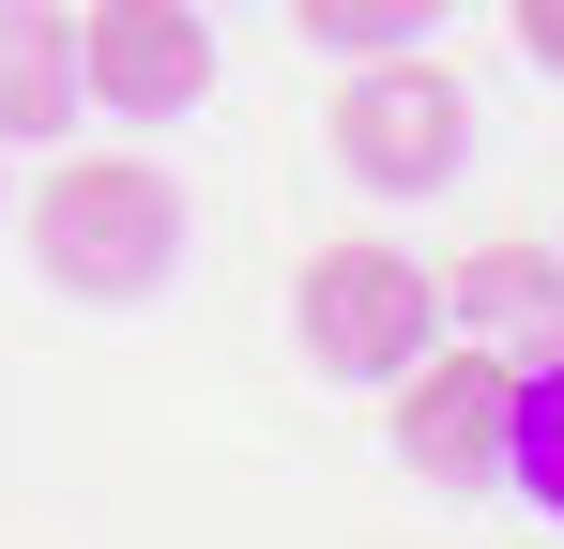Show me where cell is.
Returning a JSON list of instances; mask_svg holds the SVG:
<instances>
[{
    "instance_id": "cell-1",
    "label": "cell",
    "mask_w": 564,
    "mask_h": 549,
    "mask_svg": "<svg viewBox=\"0 0 564 549\" xmlns=\"http://www.w3.org/2000/svg\"><path fill=\"white\" fill-rule=\"evenodd\" d=\"M31 274L77 305H153L184 274V183L153 153H62L31 183Z\"/></svg>"
},
{
    "instance_id": "cell-2",
    "label": "cell",
    "mask_w": 564,
    "mask_h": 549,
    "mask_svg": "<svg viewBox=\"0 0 564 549\" xmlns=\"http://www.w3.org/2000/svg\"><path fill=\"white\" fill-rule=\"evenodd\" d=\"M321 138H336V169L367 183V198H427V183H458V153H473V92H458V62H427V46H367Z\"/></svg>"
},
{
    "instance_id": "cell-3",
    "label": "cell",
    "mask_w": 564,
    "mask_h": 549,
    "mask_svg": "<svg viewBox=\"0 0 564 549\" xmlns=\"http://www.w3.org/2000/svg\"><path fill=\"white\" fill-rule=\"evenodd\" d=\"M290 305H305V352L336 366V381H397V366L443 336V274L412 260V245H321Z\"/></svg>"
},
{
    "instance_id": "cell-4",
    "label": "cell",
    "mask_w": 564,
    "mask_h": 549,
    "mask_svg": "<svg viewBox=\"0 0 564 549\" xmlns=\"http://www.w3.org/2000/svg\"><path fill=\"white\" fill-rule=\"evenodd\" d=\"M503 428H519V352L503 336H427L397 366V458L427 488H503Z\"/></svg>"
},
{
    "instance_id": "cell-5",
    "label": "cell",
    "mask_w": 564,
    "mask_h": 549,
    "mask_svg": "<svg viewBox=\"0 0 564 549\" xmlns=\"http://www.w3.org/2000/svg\"><path fill=\"white\" fill-rule=\"evenodd\" d=\"M77 92L107 122H184L214 92V0H93L77 15Z\"/></svg>"
},
{
    "instance_id": "cell-6",
    "label": "cell",
    "mask_w": 564,
    "mask_h": 549,
    "mask_svg": "<svg viewBox=\"0 0 564 549\" xmlns=\"http://www.w3.org/2000/svg\"><path fill=\"white\" fill-rule=\"evenodd\" d=\"M443 321L503 336L519 366H550V352H564V260H550V245H488V260L443 274Z\"/></svg>"
},
{
    "instance_id": "cell-7",
    "label": "cell",
    "mask_w": 564,
    "mask_h": 549,
    "mask_svg": "<svg viewBox=\"0 0 564 549\" xmlns=\"http://www.w3.org/2000/svg\"><path fill=\"white\" fill-rule=\"evenodd\" d=\"M93 92H77V15L62 0H0V138H62Z\"/></svg>"
},
{
    "instance_id": "cell-8",
    "label": "cell",
    "mask_w": 564,
    "mask_h": 549,
    "mask_svg": "<svg viewBox=\"0 0 564 549\" xmlns=\"http://www.w3.org/2000/svg\"><path fill=\"white\" fill-rule=\"evenodd\" d=\"M503 488H534V519H564V352L519 366V428H503Z\"/></svg>"
},
{
    "instance_id": "cell-9",
    "label": "cell",
    "mask_w": 564,
    "mask_h": 549,
    "mask_svg": "<svg viewBox=\"0 0 564 549\" xmlns=\"http://www.w3.org/2000/svg\"><path fill=\"white\" fill-rule=\"evenodd\" d=\"M290 15H305V31H321L336 62H367V46H427V31H443L458 0H290Z\"/></svg>"
},
{
    "instance_id": "cell-10",
    "label": "cell",
    "mask_w": 564,
    "mask_h": 549,
    "mask_svg": "<svg viewBox=\"0 0 564 549\" xmlns=\"http://www.w3.org/2000/svg\"><path fill=\"white\" fill-rule=\"evenodd\" d=\"M519 46H534V62L564 77V0H519Z\"/></svg>"
}]
</instances>
